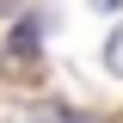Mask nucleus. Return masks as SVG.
Here are the masks:
<instances>
[{
  "instance_id": "obj_3",
  "label": "nucleus",
  "mask_w": 123,
  "mask_h": 123,
  "mask_svg": "<svg viewBox=\"0 0 123 123\" xmlns=\"http://www.w3.org/2000/svg\"><path fill=\"white\" fill-rule=\"evenodd\" d=\"M105 68H111V74L123 80V31H117V37H111V43H105Z\"/></svg>"
},
{
  "instance_id": "obj_4",
  "label": "nucleus",
  "mask_w": 123,
  "mask_h": 123,
  "mask_svg": "<svg viewBox=\"0 0 123 123\" xmlns=\"http://www.w3.org/2000/svg\"><path fill=\"white\" fill-rule=\"evenodd\" d=\"M92 6H98V12H123V0H92Z\"/></svg>"
},
{
  "instance_id": "obj_2",
  "label": "nucleus",
  "mask_w": 123,
  "mask_h": 123,
  "mask_svg": "<svg viewBox=\"0 0 123 123\" xmlns=\"http://www.w3.org/2000/svg\"><path fill=\"white\" fill-rule=\"evenodd\" d=\"M12 123H86V117H74V111H55V105H37V111H18Z\"/></svg>"
},
{
  "instance_id": "obj_1",
  "label": "nucleus",
  "mask_w": 123,
  "mask_h": 123,
  "mask_svg": "<svg viewBox=\"0 0 123 123\" xmlns=\"http://www.w3.org/2000/svg\"><path fill=\"white\" fill-rule=\"evenodd\" d=\"M6 62H12V68H37V25H18L12 31V55Z\"/></svg>"
}]
</instances>
